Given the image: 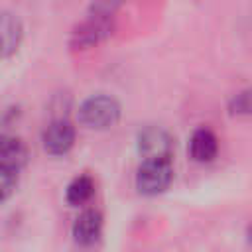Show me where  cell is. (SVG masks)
Segmentation results:
<instances>
[{
  "label": "cell",
  "mask_w": 252,
  "mask_h": 252,
  "mask_svg": "<svg viewBox=\"0 0 252 252\" xmlns=\"http://www.w3.org/2000/svg\"><path fill=\"white\" fill-rule=\"evenodd\" d=\"M20 41H22L20 20L10 12H4L2 14V55L10 57L12 53H16L20 47Z\"/></svg>",
  "instance_id": "9"
},
{
  "label": "cell",
  "mask_w": 252,
  "mask_h": 252,
  "mask_svg": "<svg viewBox=\"0 0 252 252\" xmlns=\"http://www.w3.org/2000/svg\"><path fill=\"white\" fill-rule=\"evenodd\" d=\"M173 171L169 159H146L136 175V187L144 195H158L171 183Z\"/></svg>",
  "instance_id": "2"
},
{
  "label": "cell",
  "mask_w": 252,
  "mask_h": 252,
  "mask_svg": "<svg viewBox=\"0 0 252 252\" xmlns=\"http://www.w3.org/2000/svg\"><path fill=\"white\" fill-rule=\"evenodd\" d=\"M230 110L234 114H250L252 112V93H240L232 98V104H230Z\"/></svg>",
  "instance_id": "12"
},
{
  "label": "cell",
  "mask_w": 252,
  "mask_h": 252,
  "mask_svg": "<svg viewBox=\"0 0 252 252\" xmlns=\"http://www.w3.org/2000/svg\"><path fill=\"white\" fill-rule=\"evenodd\" d=\"M18 173L20 171H16V169H4V167H0V183H2V199L4 201L16 189V185H18Z\"/></svg>",
  "instance_id": "11"
},
{
  "label": "cell",
  "mask_w": 252,
  "mask_h": 252,
  "mask_svg": "<svg viewBox=\"0 0 252 252\" xmlns=\"http://www.w3.org/2000/svg\"><path fill=\"white\" fill-rule=\"evenodd\" d=\"M217 150H219V142L211 130L201 128L193 132L189 140V154L195 161H211L217 156Z\"/></svg>",
  "instance_id": "7"
},
{
  "label": "cell",
  "mask_w": 252,
  "mask_h": 252,
  "mask_svg": "<svg viewBox=\"0 0 252 252\" xmlns=\"http://www.w3.org/2000/svg\"><path fill=\"white\" fill-rule=\"evenodd\" d=\"M120 116V106L112 96L96 94L87 98L79 108V120L93 130H104L116 124Z\"/></svg>",
  "instance_id": "1"
},
{
  "label": "cell",
  "mask_w": 252,
  "mask_h": 252,
  "mask_svg": "<svg viewBox=\"0 0 252 252\" xmlns=\"http://www.w3.org/2000/svg\"><path fill=\"white\" fill-rule=\"evenodd\" d=\"M122 4H124V0H96L91 6V14H94V16H110Z\"/></svg>",
  "instance_id": "13"
},
{
  "label": "cell",
  "mask_w": 252,
  "mask_h": 252,
  "mask_svg": "<svg viewBox=\"0 0 252 252\" xmlns=\"http://www.w3.org/2000/svg\"><path fill=\"white\" fill-rule=\"evenodd\" d=\"M41 142H43V150L47 154L63 156L71 150V146L75 142V128L71 126L69 120L57 118L45 128V132L41 136Z\"/></svg>",
  "instance_id": "5"
},
{
  "label": "cell",
  "mask_w": 252,
  "mask_h": 252,
  "mask_svg": "<svg viewBox=\"0 0 252 252\" xmlns=\"http://www.w3.org/2000/svg\"><path fill=\"white\" fill-rule=\"evenodd\" d=\"M102 230V217L96 211L81 213L73 222V236L79 244H93L98 240Z\"/></svg>",
  "instance_id": "6"
},
{
  "label": "cell",
  "mask_w": 252,
  "mask_h": 252,
  "mask_svg": "<svg viewBox=\"0 0 252 252\" xmlns=\"http://www.w3.org/2000/svg\"><path fill=\"white\" fill-rule=\"evenodd\" d=\"M93 189H94L93 179H91L89 175H79V177H75V179L69 183L65 197H67V201H69L71 205H83V203H87V201L91 199Z\"/></svg>",
  "instance_id": "10"
},
{
  "label": "cell",
  "mask_w": 252,
  "mask_h": 252,
  "mask_svg": "<svg viewBox=\"0 0 252 252\" xmlns=\"http://www.w3.org/2000/svg\"><path fill=\"white\" fill-rule=\"evenodd\" d=\"M248 236H250V242H252V228L248 230Z\"/></svg>",
  "instance_id": "14"
},
{
  "label": "cell",
  "mask_w": 252,
  "mask_h": 252,
  "mask_svg": "<svg viewBox=\"0 0 252 252\" xmlns=\"http://www.w3.org/2000/svg\"><path fill=\"white\" fill-rule=\"evenodd\" d=\"M138 150L144 159H169L173 154V140L163 128L148 126L138 136Z\"/></svg>",
  "instance_id": "4"
},
{
  "label": "cell",
  "mask_w": 252,
  "mask_h": 252,
  "mask_svg": "<svg viewBox=\"0 0 252 252\" xmlns=\"http://www.w3.org/2000/svg\"><path fill=\"white\" fill-rule=\"evenodd\" d=\"M110 33H112V22L108 20V16H94L93 14V18L89 22H85L73 30L69 45L73 49H87V47L100 43Z\"/></svg>",
  "instance_id": "3"
},
{
  "label": "cell",
  "mask_w": 252,
  "mask_h": 252,
  "mask_svg": "<svg viewBox=\"0 0 252 252\" xmlns=\"http://www.w3.org/2000/svg\"><path fill=\"white\" fill-rule=\"evenodd\" d=\"M26 158H28V152H26V146L22 144V140L8 138V136L2 138V144H0V167L20 171L22 165L26 163Z\"/></svg>",
  "instance_id": "8"
}]
</instances>
